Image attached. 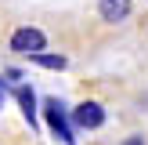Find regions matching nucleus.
Returning <instances> with one entry per match:
<instances>
[{
  "label": "nucleus",
  "mask_w": 148,
  "mask_h": 145,
  "mask_svg": "<svg viewBox=\"0 0 148 145\" xmlns=\"http://www.w3.org/2000/svg\"><path fill=\"white\" fill-rule=\"evenodd\" d=\"M43 120H47L51 134L62 145H76V138H72V120H69V109H65L62 98H43Z\"/></svg>",
  "instance_id": "f257e3e1"
},
{
  "label": "nucleus",
  "mask_w": 148,
  "mask_h": 145,
  "mask_svg": "<svg viewBox=\"0 0 148 145\" xmlns=\"http://www.w3.org/2000/svg\"><path fill=\"white\" fill-rule=\"evenodd\" d=\"M69 120H72V127L98 130V127H105V105L94 102V98H87V102H79V105L69 113Z\"/></svg>",
  "instance_id": "f03ea898"
},
{
  "label": "nucleus",
  "mask_w": 148,
  "mask_h": 145,
  "mask_svg": "<svg viewBox=\"0 0 148 145\" xmlns=\"http://www.w3.org/2000/svg\"><path fill=\"white\" fill-rule=\"evenodd\" d=\"M43 47H47V36H43L40 29H33V26H22V29L11 33V51L22 55V58L36 55V51H43Z\"/></svg>",
  "instance_id": "7ed1b4c3"
},
{
  "label": "nucleus",
  "mask_w": 148,
  "mask_h": 145,
  "mask_svg": "<svg viewBox=\"0 0 148 145\" xmlns=\"http://www.w3.org/2000/svg\"><path fill=\"white\" fill-rule=\"evenodd\" d=\"M130 11H134V0H101V4H98V14L105 22H112V26H116V22H127Z\"/></svg>",
  "instance_id": "20e7f679"
},
{
  "label": "nucleus",
  "mask_w": 148,
  "mask_h": 145,
  "mask_svg": "<svg viewBox=\"0 0 148 145\" xmlns=\"http://www.w3.org/2000/svg\"><path fill=\"white\" fill-rule=\"evenodd\" d=\"M14 98H18V105H22V116L29 120V127H36V94H33V87L29 84H18V91H14Z\"/></svg>",
  "instance_id": "39448f33"
},
{
  "label": "nucleus",
  "mask_w": 148,
  "mask_h": 145,
  "mask_svg": "<svg viewBox=\"0 0 148 145\" xmlns=\"http://www.w3.org/2000/svg\"><path fill=\"white\" fill-rule=\"evenodd\" d=\"M29 62H33V65H43V69L62 72L65 65H69V58H65V55H47V51H36V55H29Z\"/></svg>",
  "instance_id": "423d86ee"
},
{
  "label": "nucleus",
  "mask_w": 148,
  "mask_h": 145,
  "mask_svg": "<svg viewBox=\"0 0 148 145\" xmlns=\"http://www.w3.org/2000/svg\"><path fill=\"white\" fill-rule=\"evenodd\" d=\"M4 102H7V80H0V109H4Z\"/></svg>",
  "instance_id": "0eeeda50"
},
{
  "label": "nucleus",
  "mask_w": 148,
  "mask_h": 145,
  "mask_svg": "<svg viewBox=\"0 0 148 145\" xmlns=\"http://www.w3.org/2000/svg\"><path fill=\"white\" fill-rule=\"evenodd\" d=\"M123 145H145V138H141V134H134V138H127Z\"/></svg>",
  "instance_id": "6e6552de"
}]
</instances>
